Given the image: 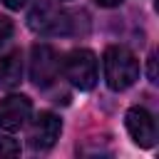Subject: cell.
Masks as SVG:
<instances>
[{"mask_svg": "<svg viewBox=\"0 0 159 159\" xmlns=\"http://www.w3.org/2000/svg\"><path fill=\"white\" fill-rule=\"evenodd\" d=\"M20 80H22V55L20 50H12L5 57H0V84L12 87Z\"/></svg>", "mask_w": 159, "mask_h": 159, "instance_id": "obj_8", "label": "cell"}, {"mask_svg": "<svg viewBox=\"0 0 159 159\" xmlns=\"http://www.w3.org/2000/svg\"><path fill=\"white\" fill-rule=\"evenodd\" d=\"M60 55L50 45H32L30 50V80L37 87H50L60 75Z\"/></svg>", "mask_w": 159, "mask_h": 159, "instance_id": "obj_4", "label": "cell"}, {"mask_svg": "<svg viewBox=\"0 0 159 159\" xmlns=\"http://www.w3.org/2000/svg\"><path fill=\"white\" fill-rule=\"evenodd\" d=\"M2 2H5V5L10 7V10H20V7H22V5L27 2V0H2Z\"/></svg>", "mask_w": 159, "mask_h": 159, "instance_id": "obj_13", "label": "cell"}, {"mask_svg": "<svg viewBox=\"0 0 159 159\" xmlns=\"http://www.w3.org/2000/svg\"><path fill=\"white\" fill-rule=\"evenodd\" d=\"M20 154V144L5 134H0V159L2 157H17Z\"/></svg>", "mask_w": 159, "mask_h": 159, "instance_id": "obj_9", "label": "cell"}, {"mask_svg": "<svg viewBox=\"0 0 159 159\" xmlns=\"http://www.w3.org/2000/svg\"><path fill=\"white\" fill-rule=\"evenodd\" d=\"M102 65H104V80L114 92H124L139 80V60L132 50L122 45H109L102 55Z\"/></svg>", "mask_w": 159, "mask_h": 159, "instance_id": "obj_1", "label": "cell"}, {"mask_svg": "<svg viewBox=\"0 0 159 159\" xmlns=\"http://www.w3.org/2000/svg\"><path fill=\"white\" fill-rule=\"evenodd\" d=\"M149 80L157 82V60H154V55L149 57Z\"/></svg>", "mask_w": 159, "mask_h": 159, "instance_id": "obj_11", "label": "cell"}, {"mask_svg": "<svg viewBox=\"0 0 159 159\" xmlns=\"http://www.w3.org/2000/svg\"><path fill=\"white\" fill-rule=\"evenodd\" d=\"M10 35H12V20L5 17V15H0V45H2Z\"/></svg>", "mask_w": 159, "mask_h": 159, "instance_id": "obj_10", "label": "cell"}, {"mask_svg": "<svg viewBox=\"0 0 159 159\" xmlns=\"http://www.w3.org/2000/svg\"><path fill=\"white\" fill-rule=\"evenodd\" d=\"M62 75L65 80H70L72 87L77 89H92L97 84V57L92 50H84V47H77V50H70L62 60Z\"/></svg>", "mask_w": 159, "mask_h": 159, "instance_id": "obj_3", "label": "cell"}, {"mask_svg": "<svg viewBox=\"0 0 159 159\" xmlns=\"http://www.w3.org/2000/svg\"><path fill=\"white\" fill-rule=\"evenodd\" d=\"M32 114V102L25 94H7L0 99V129L2 132H17L27 124Z\"/></svg>", "mask_w": 159, "mask_h": 159, "instance_id": "obj_6", "label": "cell"}, {"mask_svg": "<svg viewBox=\"0 0 159 159\" xmlns=\"http://www.w3.org/2000/svg\"><path fill=\"white\" fill-rule=\"evenodd\" d=\"M57 2H67V0H57Z\"/></svg>", "mask_w": 159, "mask_h": 159, "instance_id": "obj_14", "label": "cell"}, {"mask_svg": "<svg viewBox=\"0 0 159 159\" xmlns=\"http://www.w3.org/2000/svg\"><path fill=\"white\" fill-rule=\"evenodd\" d=\"M99 7H117V5H122V0H94Z\"/></svg>", "mask_w": 159, "mask_h": 159, "instance_id": "obj_12", "label": "cell"}, {"mask_svg": "<svg viewBox=\"0 0 159 159\" xmlns=\"http://www.w3.org/2000/svg\"><path fill=\"white\" fill-rule=\"evenodd\" d=\"M75 20L67 10H62L60 5L55 2H47V0H40L30 7L27 12V27L37 35H45V37H60V35H70L75 27Z\"/></svg>", "mask_w": 159, "mask_h": 159, "instance_id": "obj_2", "label": "cell"}, {"mask_svg": "<svg viewBox=\"0 0 159 159\" xmlns=\"http://www.w3.org/2000/svg\"><path fill=\"white\" fill-rule=\"evenodd\" d=\"M124 124H127V132L132 137L134 144L149 149L157 139V124H154V117L144 109V107H132L127 109L124 114Z\"/></svg>", "mask_w": 159, "mask_h": 159, "instance_id": "obj_7", "label": "cell"}, {"mask_svg": "<svg viewBox=\"0 0 159 159\" xmlns=\"http://www.w3.org/2000/svg\"><path fill=\"white\" fill-rule=\"evenodd\" d=\"M60 132H62V119L52 112H40L32 124H30V132H27V142L32 149L37 152H47L55 147V142L60 139Z\"/></svg>", "mask_w": 159, "mask_h": 159, "instance_id": "obj_5", "label": "cell"}]
</instances>
